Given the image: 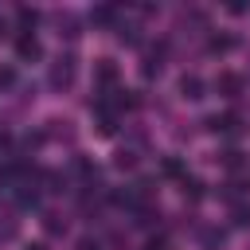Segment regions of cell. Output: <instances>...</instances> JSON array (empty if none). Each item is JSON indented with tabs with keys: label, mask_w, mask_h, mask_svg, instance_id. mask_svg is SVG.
I'll return each mask as SVG.
<instances>
[{
	"label": "cell",
	"mask_w": 250,
	"mask_h": 250,
	"mask_svg": "<svg viewBox=\"0 0 250 250\" xmlns=\"http://www.w3.org/2000/svg\"><path fill=\"white\" fill-rule=\"evenodd\" d=\"M74 74H78L74 55H59V59L51 62V70H47V86L62 94V90H70V86H74Z\"/></svg>",
	"instance_id": "cell-1"
},
{
	"label": "cell",
	"mask_w": 250,
	"mask_h": 250,
	"mask_svg": "<svg viewBox=\"0 0 250 250\" xmlns=\"http://www.w3.org/2000/svg\"><path fill=\"white\" fill-rule=\"evenodd\" d=\"M211 133H219V137H238L242 133V117L234 113V109H227V113H215V117H207L203 121Z\"/></svg>",
	"instance_id": "cell-2"
},
{
	"label": "cell",
	"mask_w": 250,
	"mask_h": 250,
	"mask_svg": "<svg viewBox=\"0 0 250 250\" xmlns=\"http://www.w3.org/2000/svg\"><path fill=\"white\" fill-rule=\"evenodd\" d=\"M94 82H98L102 98L113 94V90H117V62H113V59H98V62H94Z\"/></svg>",
	"instance_id": "cell-3"
},
{
	"label": "cell",
	"mask_w": 250,
	"mask_h": 250,
	"mask_svg": "<svg viewBox=\"0 0 250 250\" xmlns=\"http://www.w3.org/2000/svg\"><path fill=\"white\" fill-rule=\"evenodd\" d=\"M16 55H20V62L43 59V43L35 39V31H31V35H16Z\"/></svg>",
	"instance_id": "cell-4"
},
{
	"label": "cell",
	"mask_w": 250,
	"mask_h": 250,
	"mask_svg": "<svg viewBox=\"0 0 250 250\" xmlns=\"http://www.w3.org/2000/svg\"><path fill=\"white\" fill-rule=\"evenodd\" d=\"M215 94H219V98H227V102H234V98L242 94V78H238L234 70H223V74L215 78Z\"/></svg>",
	"instance_id": "cell-5"
},
{
	"label": "cell",
	"mask_w": 250,
	"mask_h": 250,
	"mask_svg": "<svg viewBox=\"0 0 250 250\" xmlns=\"http://www.w3.org/2000/svg\"><path fill=\"white\" fill-rule=\"evenodd\" d=\"M180 94H184L188 102H199V98L207 94V82H203L199 74H180Z\"/></svg>",
	"instance_id": "cell-6"
},
{
	"label": "cell",
	"mask_w": 250,
	"mask_h": 250,
	"mask_svg": "<svg viewBox=\"0 0 250 250\" xmlns=\"http://www.w3.org/2000/svg\"><path fill=\"white\" fill-rule=\"evenodd\" d=\"M90 20H94V27H117L121 8H113V4H98V8L90 12Z\"/></svg>",
	"instance_id": "cell-7"
},
{
	"label": "cell",
	"mask_w": 250,
	"mask_h": 250,
	"mask_svg": "<svg viewBox=\"0 0 250 250\" xmlns=\"http://www.w3.org/2000/svg\"><path fill=\"white\" fill-rule=\"evenodd\" d=\"M31 168L27 164H20V160H0V188H12L20 176H27Z\"/></svg>",
	"instance_id": "cell-8"
},
{
	"label": "cell",
	"mask_w": 250,
	"mask_h": 250,
	"mask_svg": "<svg viewBox=\"0 0 250 250\" xmlns=\"http://www.w3.org/2000/svg\"><path fill=\"white\" fill-rule=\"evenodd\" d=\"M199 242H203V250H223L227 230H223V227H203V230H199Z\"/></svg>",
	"instance_id": "cell-9"
},
{
	"label": "cell",
	"mask_w": 250,
	"mask_h": 250,
	"mask_svg": "<svg viewBox=\"0 0 250 250\" xmlns=\"http://www.w3.org/2000/svg\"><path fill=\"white\" fill-rule=\"evenodd\" d=\"M160 176H164V180H184V176H188V172H184V160H180V156H164V160H160Z\"/></svg>",
	"instance_id": "cell-10"
},
{
	"label": "cell",
	"mask_w": 250,
	"mask_h": 250,
	"mask_svg": "<svg viewBox=\"0 0 250 250\" xmlns=\"http://www.w3.org/2000/svg\"><path fill=\"white\" fill-rule=\"evenodd\" d=\"M234 47H238L234 35H211V39H207V51H211V55H227V51H234Z\"/></svg>",
	"instance_id": "cell-11"
},
{
	"label": "cell",
	"mask_w": 250,
	"mask_h": 250,
	"mask_svg": "<svg viewBox=\"0 0 250 250\" xmlns=\"http://www.w3.org/2000/svg\"><path fill=\"white\" fill-rule=\"evenodd\" d=\"M160 55H164V47H156V51H148V55H145V66H141V74H145V78H156V74H160V66H164V62H160Z\"/></svg>",
	"instance_id": "cell-12"
},
{
	"label": "cell",
	"mask_w": 250,
	"mask_h": 250,
	"mask_svg": "<svg viewBox=\"0 0 250 250\" xmlns=\"http://www.w3.org/2000/svg\"><path fill=\"white\" fill-rule=\"evenodd\" d=\"M16 234H20V223L12 219V211L0 207V242H8V238H16Z\"/></svg>",
	"instance_id": "cell-13"
},
{
	"label": "cell",
	"mask_w": 250,
	"mask_h": 250,
	"mask_svg": "<svg viewBox=\"0 0 250 250\" xmlns=\"http://www.w3.org/2000/svg\"><path fill=\"white\" fill-rule=\"evenodd\" d=\"M20 191H16V199H20V207H39V191H35V184H16Z\"/></svg>",
	"instance_id": "cell-14"
},
{
	"label": "cell",
	"mask_w": 250,
	"mask_h": 250,
	"mask_svg": "<svg viewBox=\"0 0 250 250\" xmlns=\"http://www.w3.org/2000/svg\"><path fill=\"white\" fill-rule=\"evenodd\" d=\"M16 20H20L23 35H31V27L39 23V12H35V8H16Z\"/></svg>",
	"instance_id": "cell-15"
},
{
	"label": "cell",
	"mask_w": 250,
	"mask_h": 250,
	"mask_svg": "<svg viewBox=\"0 0 250 250\" xmlns=\"http://www.w3.org/2000/svg\"><path fill=\"white\" fill-rule=\"evenodd\" d=\"M180 188H184V195H188V199H203V184H199L195 176H184V180H180Z\"/></svg>",
	"instance_id": "cell-16"
},
{
	"label": "cell",
	"mask_w": 250,
	"mask_h": 250,
	"mask_svg": "<svg viewBox=\"0 0 250 250\" xmlns=\"http://www.w3.org/2000/svg\"><path fill=\"white\" fill-rule=\"evenodd\" d=\"M230 223L234 227H250V203H234L230 207Z\"/></svg>",
	"instance_id": "cell-17"
},
{
	"label": "cell",
	"mask_w": 250,
	"mask_h": 250,
	"mask_svg": "<svg viewBox=\"0 0 250 250\" xmlns=\"http://www.w3.org/2000/svg\"><path fill=\"white\" fill-rule=\"evenodd\" d=\"M43 230H47V234H62V230H66V219H59V215H43Z\"/></svg>",
	"instance_id": "cell-18"
},
{
	"label": "cell",
	"mask_w": 250,
	"mask_h": 250,
	"mask_svg": "<svg viewBox=\"0 0 250 250\" xmlns=\"http://www.w3.org/2000/svg\"><path fill=\"white\" fill-rule=\"evenodd\" d=\"M113 164H117V168H121V172H129V168H137V152H129V148H121V152H117V160H113Z\"/></svg>",
	"instance_id": "cell-19"
},
{
	"label": "cell",
	"mask_w": 250,
	"mask_h": 250,
	"mask_svg": "<svg viewBox=\"0 0 250 250\" xmlns=\"http://www.w3.org/2000/svg\"><path fill=\"white\" fill-rule=\"evenodd\" d=\"M219 160H223V164H227L230 172H238V168H242V152H238V148H227V152H223Z\"/></svg>",
	"instance_id": "cell-20"
},
{
	"label": "cell",
	"mask_w": 250,
	"mask_h": 250,
	"mask_svg": "<svg viewBox=\"0 0 250 250\" xmlns=\"http://www.w3.org/2000/svg\"><path fill=\"white\" fill-rule=\"evenodd\" d=\"M59 27H66V31H62L66 39H74V35H78V20H74L70 12H66V16H59Z\"/></svg>",
	"instance_id": "cell-21"
},
{
	"label": "cell",
	"mask_w": 250,
	"mask_h": 250,
	"mask_svg": "<svg viewBox=\"0 0 250 250\" xmlns=\"http://www.w3.org/2000/svg\"><path fill=\"white\" fill-rule=\"evenodd\" d=\"M145 250H172V242H168L164 234H152V238L145 242Z\"/></svg>",
	"instance_id": "cell-22"
},
{
	"label": "cell",
	"mask_w": 250,
	"mask_h": 250,
	"mask_svg": "<svg viewBox=\"0 0 250 250\" xmlns=\"http://www.w3.org/2000/svg\"><path fill=\"white\" fill-rule=\"evenodd\" d=\"M12 78H16V74H12L8 66H0V86H12Z\"/></svg>",
	"instance_id": "cell-23"
},
{
	"label": "cell",
	"mask_w": 250,
	"mask_h": 250,
	"mask_svg": "<svg viewBox=\"0 0 250 250\" xmlns=\"http://www.w3.org/2000/svg\"><path fill=\"white\" fill-rule=\"evenodd\" d=\"M78 250H98V242H90V238H82V242H78Z\"/></svg>",
	"instance_id": "cell-24"
},
{
	"label": "cell",
	"mask_w": 250,
	"mask_h": 250,
	"mask_svg": "<svg viewBox=\"0 0 250 250\" xmlns=\"http://www.w3.org/2000/svg\"><path fill=\"white\" fill-rule=\"evenodd\" d=\"M0 39H8V20L0 16Z\"/></svg>",
	"instance_id": "cell-25"
},
{
	"label": "cell",
	"mask_w": 250,
	"mask_h": 250,
	"mask_svg": "<svg viewBox=\"0 0 250 250\" xmlns=\"http://www.w3.org/2000/svg\"><path fill=\"white\" fill-rule=\"evenodd\" d=\"M27 250H47V246H43V242H31V246H27Z\"/></svg>",
	"instance_id": "cell-26"
}]
</instances>
